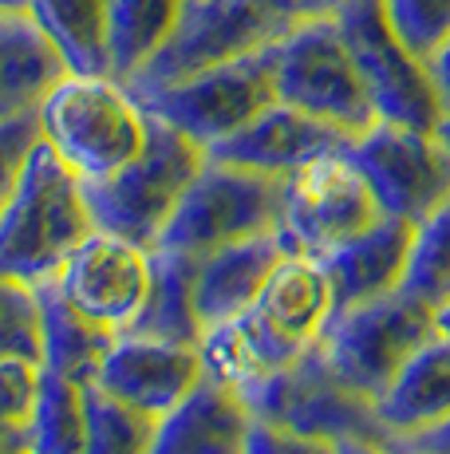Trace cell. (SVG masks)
I'll return each mask as SVG.
<instances>
[{
    "mask_svg": "<svg viewBox=\"0 0 450 454\" xmlns=\"http://www.w3.org/2000/svg\"><path fill=\"white\" fill-rule=\"evenodd\" d=\"M154 439V419L88 387V439L80 454H146Z\"/></svg>",
    "mask_w": 450,
    "mask_h": 454,
    "instance_id": "obj_29",
    "label": "cell"
},
{
    "mask_svg": "<svg viewBox=\"0 0 450 454\" xmlns=\"http://www.w3.org/2000/svg\"><path fill=\"white\" fill-rule=\"evenodd\" d=\"M36 138H40L36 111L0 123V206H4L8 194H12L16 174H20V166H24V159H28V151H32Z\"/></svg>",
    "mask_w": 450,
    "mask_h": 454,
    "instance_id": "obj_33",
    "label": "cell"
},
{
    "mask_svg": "<svg viewBox=\"0 0 450 454\" xmlns=\"http://www.w3.org/2000/svg\"><path fill=\"white\" fill-rule=\"evenodd\" d=\"M186 0H107L111 75L131 83L178 28Z\"/></svg>",
    "mask_w": 450,
    "mask_h": 454,
    "instance_id": "obj_26",
    "label": "cell"
},
{
    "mask_svg": "<svg viewBox=\"0 0 450 454\" xmlns=\"http://www.w3.org/2000/svg\"><path fill=\"white\" fill-rule=\"evenodd\" d=\"M344 40H348L356 67L368 83L376 119L403 123L419 130H438L443 123V103L431 83L427 59H419L407 43L395 36L379 0H348L336 12Z\"/></svg>",
    "mask_w": 450,
    "mask_h": 454,
    "instance_id": "obj_9",
    "label": "cell"
},
{
    "mask_svg": "<svg viewBox=\"0 0 450 454\" xmlns=\"http://www.w3.org/2000/svg\"><path fill=\"white\" fill-rule=\"evenodd\" d=\"M356 135L324 123L316 115H305V111L289 107V103H269L253 123H245L237 135L221 138L218 146H210V159L218 162H233V166H249V170L261 174H292L297 166L320 159V154L344 151Z\"/></svg>",
    "mask_w": 450,
    "mask_h": 454,
    "instance_id": "obj_15",
    "label": "cell"
},
{
    "mask_svg": "<svg viewBox=\"0 0 450 454\" xmlns=\"http://www.w3.org/2000/svg\"><path fill=\"white\" fill-rule=\"evenodd\" d=\"M0 12H28V0H0Z\"/></svg>",
    "mask_w": 450,
    "mask_h": 454,
    "instance_id": "obj_40",
    "label": "cell"
},
{
    "mask_svg": "<svg viewBox=\"0 0 450 454\" xmlns=\"http://www.w3.org/2000/svg\"><path fill=\"white\" fill-rule=\"evenodd\" d=\"M281 182L284 178H276V174L218 162L206 154L202 170L186 186L154 249L206 257V253L233 246V241L281 230Z\"/></svg>",
    "mask_w": 450,
    "mask_h": 454,
    "instance_id": "obj_6",
    "label": "cell"
},
{
    "mask_svg": "<svg viewBox=\"0 0 450 454\" xmlns=\"http://www.w3.org/2000/svg\"><path fill=\"white\" fill-rule=\"evenodd\" d=\"M28 20L51 43L64 72L111 75L107 0H28Z\"/></svg>",
    "mask_w": 450,
    "mask_h": 454,
    "instance_id": "obj_24",
    "label": "cell"
},
{
    "mask_svg": "<svg viewBox=\"0 0 450 454\" xmlns=\"http://www.w3.org/2000/svg\"><path fill=\"white\" fill-rule=\"evenodd\" d=\"M336 454H395V450L376 439H340L336 442Z\"/></svg>",
    "mask_w": 450,
    "mask_h": 454,
    "instance_id": "obj_38",
    "label": "cell"
},
{
    "mask_svg": "<svg viewBox=\"0 0 450 454\" xmlns=\"http://www.w3.org/2000/svg\"><path fill=\"white\" fill-rule=\"evenodd\" d=\"M253 312L276 336L289 340V344H297V348L316 344L320 332L328 328V320H332V312H336L332 277H328L324 261H320L316 253L289 249L273 265Z\"/></svg>",
    "mask_w": 450,
    "mask_h": 454,
    "instance_id": "obj_19",
    "label": "cell"
},
{
    "mask_svg": "<svg viewBox=\"0 0 450 454\" xmlns=\"http://www.w3.org/2000/svg\"><path fill=\"white\" fill-rule=\"evenodd\" d=\"M395 454H450V415H443L438 423L423 427V431L400 434L387 442Z\"/></svg>",
    "mask_w": 450,
    "mask_h": 454,
    "instance_id": "obj_35",
    "label": "cell"
},
{
    "mask_svg": "<svg viewBox=\"0 0 450 454\" xmlns=\"http://www.w3.org/2000/svg\"><path fill=\"white\" fill-rule=\"evenodd\" d=\"M20 454H24V450H20Z\"/></svg>",
    "mask_w": 450,
    "mask_h": 454,
    "instance_id": "obj_42",
    "label": "cell"
},
{
    "mask_svg": "<svg viewBox=\"0 0 450 454\" xmlns=\"http://www.w3.org/2000/svg\"><path fill=\"white\" fill-rule=\"evenodd\" d=\"M403 289L431 309H443L450 301V198L415 225V253Z\"/></svg>",
    "mask_w": 450,
    "mask_h": 454,
    "instance_id": "obj_28",
    "label": "cell"
},
{
    "mask_svg": "<svg viewBox=\"0 0 450 454\" xmlns=\"http://www.w3.org/2000/svg\"><path fill=\"white\" fill-rule=\"evenodd\" d=\"M202 380H206V364L198 344L119 332L91 387L107 391L111 399H119V403L135 407V411L151 419H162Z\"/></svg>",
    "mask_w": 450,
    "mask_h": 454,
    "instance_id": "obj_14",
    "label": "cell"
},
{
    "mask_svg": "<svg viewBox=\"0 0 450 454\" xmlns=\"http://www.w3.org/2000/svg\"><path fill=\"white\" fill-rule=\"evenodd\" d=\"M438 138H443L446 151H450V119H443V123H438Z\"/></svg>",
    "mask_w": 450,
    "mask_h": 454,
    "instance_id": "obj_41",
    "label": "cell"
},
{
    "mask_svg": "<svg viewBox=\"0 0 450 454\" xmlns=\"http://www.w3.org/2000/svg\"><path fill=\"white\" fill-rule=\"evenodd\" d=\"M395 36L419 59H431L450 40V0H379Z\"/></svg>",
    "mask_w": 450,
    "mask_h": 454,
    "instance_id": "obj_31",
    "label": "cell"
},
{
    "mask_svg": "<svg viewBox=\"0 0 450 454\" xmlns=\"http://www.w3.org/2000/svg\"><path fill=\"white\" fill-rule=\"evenodd\" d=\"M253 415L233 387L202 380L178 407L154 419L146 454H245Z\"/></svg>",
    "mask_w": 450,
    "mask_h": 454,
    "instance_id": "obj_18",
    "label": "cell"
},
{
    "mask_svg": "<svg viewBox=\"0 0 450 454\" xmlns=\"http://www.w3.org/2000/svg\"><path fill=\"white\" fill-rule=\"evenodd\" d=\"M88 439V387L40 368L24 454H80Z\"/></svg>",
    "mask_w": 450,
    "mask_h": 454,
    "instance_id": "obj_27",
    "label": "cell"
},
{
    "mask_svg": "<svg viewBox=\"0 0 450 454\" xmlns=\"http://www.w3.org/2000/svg\"><path fill=\"white\" fill-rule=\"evenodd\" d=\"M292 246L281 230L273 233H257V238L233 241L221 246L206 257H198V273H194V304L202 325H221L233 320L241 312H249L261 296L265 281H269L273 265L284 257Z\"/></svg>",
    "mask_w": 450,
    "mask_h": 454,
    "instance_id": "obj_17",
    "label": "cell"
},
{
    "mask_svg": "<svg viewBox=\"0 0 450 454\" xmlns=\"http://www.w3.org/2000/svg\"><path fill=\"white\" fill-rule=\"evenodd\" d=\"M245 454H336V442L253 419L249 439H245Z\"/></svg>",
    "mask_w": 450,
    "mask_h": 454,
    "instance_id": "obj_34",
    "label": "cell"
},
{
    "mask_svg": "<svg viewBox=\"0 0 450 454\" xmlns=\"http://www.w3.org/2000/svg\"><path fill=\"white\" fill-rule=\"evenodd\" d=\"M348 154L387 217L419 225L450 198V151L438 130L376 119L348 143Z\"/></svg>",
    "mask_w": 450,
    "mask_h": 454,
    "instance_id": "obj_10",
    "label": "cell"
},
{
    "mask_svg": "<svg viewBox=\"0 0 450 454\" xmlns=\"http://www.w3.org/2000/svg\"><path fill=\"white\" fill-rule=\"evenodd\" d=\"M151 253L119 233L91 230L56 273L64 296L95 325L127 332L151 289Z\"/></svg>",
    "mask_w": 450,
    "mask_h": 454,
    "instance_id": "obj_13",
    "label": "cell"
},
{
    "mask_svg": "<svg viewBox=\"0 0 450 454\" xmlns=\"http://www.w3.org/2000/svg\"><path fill=\"white\" fill-rule=\"evenodd\" d=\"M273 87L281 103L348 135H360L376 123L368 83L336 16L292 24L281 40H273Z\"/></svg>",
    "mask_w": 450,
    "mask_h": 454,
    "instance_id": "obj_5",
    "label": "cell"
},
{
    "mask_svg": "<svg viewBox=\"0 0 450 454\" xmlns=\"http://www.w3.org/2000/svg\"><path fill=\"white\" fill-rule=\"evenodd\" d=\"M411 253H415V225L403 222V217H387V214H379L356 238L320 253L328 277H332L336 312L403 289Z\"/></svg>",
    "mask_w": 450,
    "mask_h": 454,
    "instance_id": "obj_16",
    "label": "cell"
},
{
    "mask_svg": "<svg viewBox=\"0 0 450 454\" xmlns=\"http://www.w3.org/2000/svg\"><path fill=\"white\" fill-rule=\"evenodd\" d=\"M40 138L59 154L80 182L107 178L146 143V107L115 75L64 72L36 107Z\"/></svg>",
    "mask_w": 450,
    "mask_h": 454,
    "instance_id": "obj_2",
    "label": "cell"
},
{
    "mask_svg": "<svg viewBox=\"0 0 450 454\" xmlns=\"http://www.w3.org/2000/svg\"><path fill=\"white\" fill-rule=\"evenodd\" d=\"M4 356L40 364V309L32 285L0 277V360Z\"/></svg>",
    "mask_w": 450,
    "mask_h": 454,
    "instance_id": "obj_32",
    "label": "cell"
},
{
    "mask_svg": "<svg viewBox=\"0 0 450 454\" xmlns=\"http://www.w3.org/2000/svg\"><path fill=\"white\" fill-rule=\"evenodd\" d=\"M284 32H289V24L273 16L261 0H186L178 28L127 87L135 95L151 91V87H167L194 72H206V67H218L225 59L269 48Z\"/></svg>",
    "mask_w": 450,
    "mask_h": 454,
    "instance_id": "obj_12",
    "label": "cell"
},
{
    "mask_svg": "<svg viewBox=\"0 0 450 454\" xmlns=\"http://www.w3.org/2000/svg\"><path fill=\"white\" fill-rule=\"evenodd\" d=\"M435 309L407 289L376 301L340 309L320 332V348L356 391L376 403V395L395 380V372L435 336Z\"/></svg>",
    "mask_w": 450,
    "mask_h": 454,
    "instance_id": "obj_8",
    "label": "cell"
},
{
    "mask_svg": "<svg viewBox=\"0 0 450 454\" xmlns=\"http://www.w3.org/2000/svg\"><path fill=\"white\" fill-rule=\"evenodd\" d=\"M435 328L443 332V336L450 340V301L443 304V309H435Z\"/></svg>",
    "mask_w": 450,
    "mask_h": 454,
    "instance_id": "obj_39",
    "label": "cell"
},
{
    "mask_svg": "<svg viewBox=\"0 0 450 454\" xmlns=\"http://www.w3.org/2000/svg\"><path fill=\"white\" fill-rule=\"evenodd\" d=\"M427 72H431V83H435V91H438V103H443V119H450V40L427 59Z\"/></svg>",
    "mask_w": 450,
    "mask_h": 454,
    "instance_id": "obj_37",
    "label": "cell"
},
{
    "mask_svg": "<svg viewBox=\"0 0 450 454\" xmlns=\"http://www.w3.org/2000/svg\"><path fill=\"white\" fill-rule=\"evenodd\" d=\"M194 273H198V257H186V253L175 249H154L151 289H146L143 309H138L135 325L127 332L178 340V344H202L206 325L194 304Z\"/></svg>",
    "mask_w": 450,
    "mask_h": 454,
    "instance_id": "obj_25",
    "label": "cell"
},
{
    "mask_svg": "<svg viewBox=\"0 0 450 454\" xmlns=\"http://www.w3.org/2000/svg\"><path fill=\"white\" fill-rule=\"evenodd\" d=\"M198 348H202L206 380L221 383V387H233V391L249 387L253 380L284 368V364H292L305 352V348L289 344L284 336H276L253 309L233 320H221V325H210Z\"/></svg>",
    "mask_w": 450,
    "mask_h": 454,
    "instance_id": "obj_22",
    "label": "cell"
},
{
    "mask_svg": "<svg viewBox=\"0 0 450 454\" xmlns=\"http://www.w3.org/2000/svg\"><path fill=\"white\" fill-rule=\"evenodd\" d=\"M202 162L206 146L151 115L146 143L131 162L107 178L83 182V202H88L95 230L119 233V238L154 249Z\"/></svg>",
    "mask_w": 450,
    "mask_h": 454,
    "instance_id": "obj_3",
    "label": "cell"
},
{
    "mask_svg": "<svg viewBox=\"0 0 450 454\" xmlns=\"http://www.w3.org/2000/svg\"><path fill=\"white\" fill-rule=\"evenodd\" d=\"M237 395L245 399L249 415L261 419V423L289 427V431L316 434V439H332V442L340 439L387 442L376 403L332 368L320 340L313 348H305L292 364L241 387Z\"/></svg>",
    "mask_w": 450,
    "mask_h": 454,
    "instance_id": "obj_4",
    "label": "cell"
},
{
    "mask_svg": "<svg viewBox=\"0 0 450 454\" xmlns=\"http://www.w3.org/2000/svg\"><path fill=\"white\" fill-rule=\"evenodd\" d=\"M91 230L80 174L36 138L0 206V277L20 285L51 281Z\"/></svg>",
    "mask_w": 450,
    "mask_h": 454,
    "instance_id": "obj_1",
    "label": "cell"
},
{
    "mask_svg": "<svg viewBox=\"0 0 450 454\" xmlns=\"http://www.w3.org/2000/svg\"><path fill=\"white\" fill-rule=\"evenodd\" d=\"M138 103L146 115L178 127L198 146H218L221 138L237 135L245 123H253L269 103H276L273 87V43L249 56L225 59L218 67L194 72L186 80H175L167 87L138 91Z\"/></svg>",
    "mask_w": 450,
    "mask_h": 454,
    "instance_id": "obj_7",
    "label": "cell"
},
{
    "mask_svg": "<svg viewBox=\"0 0 450 454\" xmlns=\"http://www.w3.org/2000/svg\"><path fill=\"white\" fill-rule=\"evenodd\" d=\"M59 75L64 64L28 12H0V123L36 111Z\"/></svg>",
    "mask_w": 450,
    "mask_h": 454,
    "instance_id": "obj_23",
    "label": "cell"
},
{
    "mask_svg": "<svg viewBox=\"0 0 450 454\" xmlns=\"http://www.w3.org/2000/svg\"><path fill=\"white\" fill-rule=\"evenodd\" d=\"M384 214L348 146L297 166L281 182V233L300 253H328Z\"/></svg>",
    "mask_w": 450,
    "mask_h": 454,
    "instance_id": "obj_11",
    "label": "cell"
},
{
    "mask_svg": "<svg viewBox=\"0 0 450 454\" xmlns=\"http://www.w3.org/2000/svg\"><path fill=\"white\" fill-rule=\"evenodd\" d=\"M376 415L387 431V442L450 415V340L443 332H435L379 391Z\"/></svg>",
    "mask_w": 450,
    "mask_h": 454,
    "instance_id": "obj_21",
    "label": "cell"
},
{
    "mask_svg": "<svg viewBox=\"0 0 450 454\" xmlns=\"http://www.w3.org/2000/svg\"><path fill=\"white\" fill-rule=\"evenodd\" d=\"M273 16H281L284 24H305V20H320V16H336L348 0H261Z\"/></svg>",
    "mask_w": 450,
    "mask_h": 454,
    "instance_id": "obj_36",
    "label": "cell"
},
{
    "mask_svg": "<svg viewBox=\"0 0 450 454\" xmlns=\"http://www.w3.org/2000/svg\"><path fill=\"white\" fill-rule=\"evenodd\" d=\"M40 387V364L4 356L0 360V454H20L28 415L36 403Z\"/></svg>",
    "mask_w": 450,
    "mask_h": 454,
    "instance_id": "obj_30",
    "label": "cell"
},
{
    "mask_svg": "<svg viewBox=\"0 0 450 454\" xmlns=\"http://www.w3.org/2000/svg\"><path fill=\"white\" fill-rule=\"evenodd\" d=\"M32 293L40 309V368L64 375L80 387H91L119 332L83 317L56 285V277L32 285Z\"/></svg>",
    "mask_w": 450,
    "mask_h": 454,
    "instance_id": "obj_20",
    "label": "cell"
}]
</instances>
